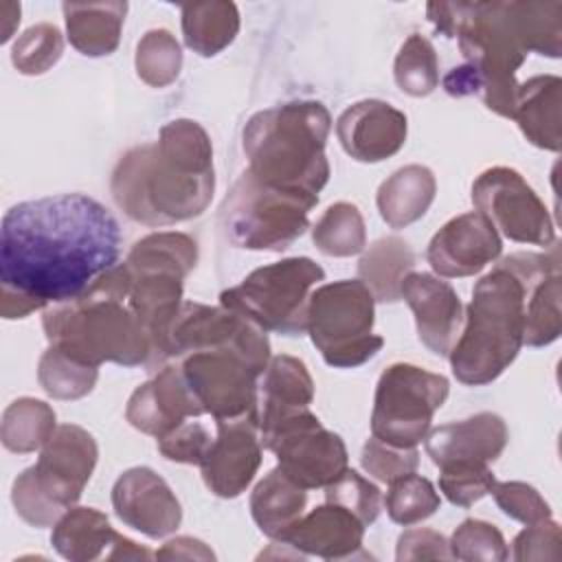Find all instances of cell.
Listing matches in <instances>:
<instances>
[{
    "label": "cell",
    "mask_w": 562,
    "mask_h": 562,
    "mask_svg": "<svg viewBox=\"0 0 562 562\" xmlns=\"http://www.w3.org/2000/svg\"><path fill=\"white\" fill-rule=\"evenodd\" d=\"M426 15L443 37H457L463 64L443 77L450 97L479 94L487 110L509 119L516 72L529 53L551 59L562 50L560 0L428 2Z\"/></svg>",
    "instance_id": "2"
},
{
    "label": "cell",
    "mask_w": 562,
    "mask_h": 562,
    "mask_svg": "<svg viewBox=\"0 0 562 562\" xmlns=\"http://www.w3.org/2000/svg\"><path fill=\"white\" fill-rule=\"evenodd\" d=\"M393 77L397 88L408 97H428L439 86V59L430 40L413 33L395 55Z\"/></svg>",
    "instance_id": "38"
},
{
    "label": "cell",
    "mask_w": 562,
    "mask_h": 562,
    "mask_svg": "<svg viewBox=\"0 0 562 562\" xmlns=\"http://www.w3.org/2000/svg\"><path fill=\"white\" fill-rule=\"evenodd\" d=\"M217 437L211 441L202 463V481L220 498H237L252 483L263 443L259 435V415L239 419H217Z\"/></svg>",
    "instance_id": "15"
},
{
    "label": "cell",
    "mask_w": 562,
    "mask_h": 562,
    "mask_svg": "<svg viewBox=\"0 0 562 562\" xmlns=\"http://www.w3.org/2000/svg\"><path fill=\"white\" fill-rule=\"evenodd\" d=\"M154 555L160 560H215L211 547L191 536H176L167 540Z\"/></svg>",
    "instance_id": "51"
},
{
    "label": "cell",
    "mask_w": 562,
    "mask_h": 562,
    "mask_svg": "<svg viewBox=\"0 0 562 562\" xmlns=\"http://www.w3.org/2000/svg\"><path fill=\"white\" fill-rule=\"evenodd\" d=\"M395 558L400 562H408V560H450L452 555L443 533L430 527H415L400 533Z\"/></svg>",
    "instance_id": "50"
},
{
    "label": "cell",
    "mask_w": 562,
    "mask_h": 562,
    "mask_svg": "<svg viewBox=\"0 0 562 562\" xmlns=\"http://www.w3.org/2000/svg\"><path fill=\"white\" fill-rule=\"evenodd\" d=\"M474 209L498 235L533 246H553L555 226L549 209L512 167H490L472 182Z\"/></svg>",
    "instance_id": "13"
},
{
    "label": "cell",
    "mask_w": 562,
    "mask_h": 562,
    "mask_svg": "<svg viewBox=\"0 0 562 562\" xmlns=\"http://www.w3.org/2000/svg\"><path fill=\"white\" fill-rule=\"evenodd\" d=\"M123 235L94 198L59 193L13 204L0 226L2 318L81 296L119 263Z\"/></svg>",
    "instance_id": "1"
},
{
    "label": "cell",
    "mask_w": 562,
    "mask_h": 562,
    "mask_svg": "<svg viewBox=\"0 0 562 562\" xmlns=\"http://www.w3.org/2000/svg\"><path fill=\"white\" fill-rule=\"evenodd\" d=\"M375 299L360 279L323 283L310 294L307 334L334 369H356L378 356L384 338L373 334Z\"/></svg>",
    "instance_id": "7"
},
{
    "label": "cell",
    "mask_w": 562,
    "mask_h": 562,
    "mask_svg": "<svg viewBox=\"0 0 562 562\" xmlns=\"http://www.w3.org/2000/svg\"><path fill=\"white\" fill-rule=\"evenodd\" d=\"M329 132L331 114L321 101L301 99L255 112L241 132L248 173L318 202L331 173L325 154Z\"/></svg>",
    "instance_id": "5"
},
{
    "label": "cell",
    "mask_w": 562,
    "mask_h": 562,
    "mask_svg": "<svg viewBox=\"0 0 562 562\" xmlns=\"http://www.w3.org/2000/svg\"><path fill=\"white\" fill-rule=\"evenodd\" d=\"M11 503L15 507V514L31 527H53L64 509L59 505H55L37 485L33 468L22 470L11 487Z\"/></svg>",
    "instance_id": "46"
},
{
    "label": "cell",
    "mask_w": 562,
    "mask_h": 562,
    "mask_svg": "<svg viewBox=\"0 0 562 562\" xmlns=\"http://www.w3.org/2000/svg\"><path fill=\"white\" fill-rule=\"evenodd\" d=\"M316 204V200L272 189L246 169L222 200L220 226L237 248L281 252L305 235Z\"/></svg>",
    "instance_id": "8"
},
{
    "label": "cell",
    "mask_w": 562,
    "mask_h": 562,
    "mask_svg": "<svg viewBox=\"0 0 562 562\" xmlns=\"http://www.w3.org/2000/svg\"><path fill=\"white\" fill-rule=\"evenodd\" d=\"M435 195V173L424 165H404L380 184L375 204L386 226L406 228L426 215Z\"/></svg>",
    "instance_id": "28"
},
{
    "label": "cell",
    "mask_w": 562,
    "mask_h": 562,
    "mask_svg": "<svg viewBox=\"0 0 562 562\" xmlns=\"http://www.w3.org/2000/svg\"><path fill=\"white\" fill-rule=\"evenodd\" d=\"M70 46L86 57H105L119 48L127 2H64Z\"/></svg>",
    "instance_id": "27"
},
{
    "label": "cell",
    "mask_w": 562,
    "mask_h": 562,
    "mask_svg": "<svg viewBox=\"0 0 562 562\" xmlns=\"http://www.w3.org/2000/svg\"><path fill=\"white\" fill-rule=\"evenodd\" d=\"M200 415L204 411L189 389L180 364L160 367L154 378L134 389L125 406L130 426L156 439Z\"/></svg>",
    "instance_id": "19"
},
{
    "label": "cell",
    "mask_w": 562,
    "mask_h": 562,
    "mask_svg": "<svg viewBox=\"0 0 562 562\" xmlns=\"http://www.w3.org/2000/svg\"><path fill=\"white\" fill-rule=\"evenodd\" d=\"M448 393L450 382L441 373L411 362L389 364L375 384L371 435L397 448H417Z\"/></svg>",
    "instance_id": "10"
},
{
    "label": "cell",
    "mask_w": 562,
    "mask_h": 562,
    "mask_svg": "<svg viewBox=\"0 0 562 562\" xmlns=\"http://www.w3.org/2000/svg\"><path fill=\"white\" fill-rule=\"evenodd\" d=\"M198 263V241L178 231H158L138 239L127 257L125 266L132 274L167 272L187 279Z\"/></svg>",
    "instance_id": "33"
},
{
    "label": "cell",
    "mask_w": 562,
    "mask_h": 562,
    "mask_svg": "<svg viewBox=\"0 0 562 562\" xmlns=\"http://www.w3.org/2000/svg\"><path fill=\"white\" fill-rule=\"evenodd\" d=\"M413 248L402 237L389 235L362 250L358 279L369 288L378 303H395L402 299V281L413 272Z\"/></svg>",
    "instance_id": "31"
},
{
    "label": "cell",
    "mask_w": 562,
    "mask_h": 562,
    "mask_svg": "<svg viewBox=\"0 0 562 562\" xmlns=\"http://www.w3.org/2000/svg\"><path fill=\"white\" fill-rule=\"evenodd\" d=\"M382 503L393 522L402 527H411L415 522L430 518L439 509L441 498L435 485L426 476L411 472L389 483V490Z\"/></svg>",
    "instance_id": "40"
},
{
    "label": "cell",
    "mask_w": 562,
    "mask_h": 562,
    "mask_svg": "<svg viewBox=\"0 0 562 562\" xmlns=\"http://www.w3.org/2000/svg\"><path fill=\"white\" fill-rule=\"evenodd\" d=\"M400 294L415 316L422 345L437 356H448L463 325V305L454 288L437 274L413 270L402 281Z\"/></svg>",
    "instance_id": "21"
},
{
    "label": "cell",
    "mask_w": 562,
    "mask_h": 562,
    "mask_svg": "<svg viewBox=\"0 0 562 562\" xmlns=\"http://www.w3.org/2000/svg\"><path fill=\"white\" fill-rule=\"evenodd\" d=\"M509 441L507 424L501 415L483 411L459 422L430 428L426 435V452L437 468L452 463H483L496 461Z\"/></svg>",
    "instance_id": "22"
},
{
    "label": "cell",
    "mask_w": 562,
    "mask_h": 562,
    "mask_svg": "<svg viewBox=\"0 0 562 562\" xmlns=\"http://www.w3.org/2000/svg\"><path fill=\"white\" fill-rule=\"evenodd\" d=\"M180 371L202 411L217 419L259 415V373L233 351H193L182 356Z\"/></svg>",
    "instance_id": "14"
},
{
    "label": "cell",
    "mask_w": 562,
    "mask_h": 562,
    "mask_svg": "<svg viewBox=\"0 0 562 562\" xmlns=\"http://www.w3.org/2000/svg\"><path fill=\"white\" fill-rule=\"evenodd\" d=\"M314 380L303 360L281 353L270 358L259 386V422H270L292 411L310 408Z\"/></svg>",
    "instance_id": "30"
},
{
    "label": "cell",
    "mask_w": 562,
    "mask_h": 562,
    "mask_svg": "<svg viewBox=\"0 0 562 562\" xmlns=\"http://www.w3.org/2000/svg\"><path fill=\"white\" fill-rule=\"evenodd\" d=\"M180 15L184 44L200 57H215L239 33V9L235 2L184 4Z\"/></svg>",
    "instance_id": "32"
},
{
    "label": "cell",
    "mask_w": 562,
    "mask_h": 562,
    "mask_svg": "<svg viewBox=\"0 0 562 562\" xmlns=\"http://www.w3.org/2000/svg\"><path fill=\"white\" fill-rule=\"evenodd\" d=\"M37 380L46 395L55 400H81L92 393L99 380V367L79 362L48 345L37 362Z\"/></svg>",
    "instance_id": "37"
},
{
    "label": "cell",
    "mask_w": 562,
    "mask_h": 562,
    "mask_svg": "<svg viewBox=\"0 0 562 562\" xmlns=\"http://www.w3.org/2000/svg\"><path fill=\"white\" fill-rule=\"evenodd\" d=\"M97 459L99 446L94 437L77 424H61L44 443L37 463L31 468L42 492L66 512L81 498Z\"/></svg>",
    "instance_id": "16"
},
{
    "label": "cell",
    "mask_w": 562,
    "mask_h": 562,
    "mask_svg": "<svg viewBox=\"0 0 562 562\" xmlns=\"http://www.w3.org/2000/svg\"><path fill=\"white\" fill-rule=\"evenodd\" d=\"M307 490L288 479L277 465L250 494V514L261 533L279 540L305 512Z\"/></svg>",
    "instance_id": "29"
},
{
    "label": "cell",
    "mask_w": 562,
    "mask_h": 562,
    "mask_svg": "<svg viewBox=\"0 0 562 562\" xmlns=\"http://www.w3.org/2000/svg\"><path fill=\"white\" fill-rule=\"evenodd\" d=\"M364 525L345 507L327 503L303 514L277 542L294 549L301 558L349 560L362 551Z\"/></svg>",
    "instance_id": "23"
},
{
    "label": "cell",
    "mask_w": 562,
    "mask_h": 562,
    "mask_svg": "<svg viewBox=\"0 0 562 562\" xmlns=\"http://www.w3.org/2000/svg\"><path fill=\"white\" fill-rule=\"evenodd\" d=\"M64 55V35L50 22L29 26L11 46V64L18 72L35 77L48 72Z\"/></svg>",
    "instance_id": "41"
},
{
    "label": "cell",
    "mask_w": 562,
    "mask_h": 562,
    "mask_svg": "<svg viewBox=\"0 0 562 562\" xmlns=\"http://www.w3.org/2000/svg\"><path fill=\"white\" fill-rule=\"evenodd\" d=\"M130 288L132 272L123 261L94 279L81 296L46 307L42 327L48 345L92 367H147L151 347L127 307Z\"/></svg>",
    "instance_id": "4"
},
{
    "label": "cell",
    "mask_w": 562,
    "mask_h": 562,
    "mask_svg": "<svg viewBox=\"0 0 562 562\" xmlns=\"http://www.w3.org/2000/svg\"><path fill=\"white\" fill-rule=\"evenodd\" d=\"M125 536L119 533L108 516L94 507L72 505L53 525L50 544L70 562H92L99 558L110 560L114 547Z\"/></svg>",
    "instance_id": "26"
},
{
    "label": "cell",
    "mask_w": 562,
    "mask_h": 562,
    "mask_svg": "<svg viewBox=\"0 0 562 562\" xmlns=\"http://www.w3.org/2000/svg\"><path fill=\"white\" fill-rule=\"evenodd\" d=\"M213 349L241 356L259 375L270 362V340L252 321L224 305L184 301L167 334V360Z\"/></svg>",
    "instance_id": "12"
},
{
    "label": "cell",
    "mask_w": 562,
    "mask_h": 562,
    "mask_svg": "<svg viewBox=\"0 0 562 562\" xmlns=\"http://www.w3.org/2000/svg\"><path fill=\"white\" fill-rule=\"evenodd\" d=\"M119 520L147 538H165L182 522V507L169 483L147 465L125 470L112 485Z\"/></svg>",
    "instance_id": "17"
},
{
    "label": "cell",
    "mask_w": 562,
    "mask_h": 562,
    "mask_svg": "<svg viewBox=\"0 0 562 562\" xmlns=\"http://www.w3.org/2000/svg\"><path fill=\"white\" fill-rule=\"evenodd\" d=\"M325 270L310 257H288L252 270L239 285L220 294V305L246 316L263 331L303 336L307 303Z\"/></svg>",
    "instance_id": "9"
},
{
    "label": "cell",
    "mask_w": 562,
    "mask_h": 562,
    "mask_svg": "<svg viewBox=\"0 0 562 562\" xmlns=\"http://www.w3.org/2000/svg\"><path fill=\"white\" fill-rule=\"evenodd\" d=\"M560 294H562V274L551 272L527 292L525 301V331L522 345L527 347H547L560 338L562 316H560Z\"/></svg>",
    "instance_id": "36"
},
{
    "label": "cell",
    "mask_w": 562,
    "mask_h": 562,
    "mask_svg": "<svg viewBox=\"0 0 562 562\" xmlns=\"http://www.w3.org/2000/svg\"><path fill=\"white\" fill-rule=\"evenodd\" d=\"M57 428V415L50 404L37 397L13 400L0 422V439L9 452L29 454L42 450Z\"/></svg>",
    "instance_id": "34"
},
{
    "label": "cell",
    "mask_w": 562,
    "mask_h": 562,
    "mask_svg": "<svg viewBox=\"0 0 562 562\" xmlns=\"http://www.w3.org/2000/svg\"><path fill=\"white\" fill-rule=\"evenodd\" d=\"M325 501L349 509L364 527L373 525L382 509L378 485L349 468L325 487Z\"/></svg>",
    "instance_id": "43"
},
{
    "label": "cell",
    "mask_w": 562,
    "mask_h": 562,
    "mask_svg": "<svg viewBox=\"0 0 562 562\" xmlns=\"http://www.w3.org/2000/svg\"><path fill=\"white\" fill-rule=\"evenodd\" d=\"M514 560H560L562 558V533L560 525L551 518L525 525V529L514 538Z\"/></svg>",
    "instance_id": "49"
},
{
    "label": "cell",
    "mask_w": 562,
    "mask_h": 562,
    "mask_svg": "<svg viewBox=\"0 0 562 562\" xmlns=\"http://www.w3.org/2000/svg\"><path fill=\"white\" fill-rule=\"evenodd\" d=\"M406 134V114L382 99L358 101L336 121V136L345 154L358 162H382L395 156L404 147Z\"/></svg>",
    "instance_id": "20"
},
{
    "label": "cell",
    "mask_w": 562,
    "mask_h": 562,
    "mask_svg": "<svg viewBox=\"0 0 562 562\" xmlns=\"http://www.w3.org/2000/svg\"><path fill=\"white\" fill-rule=\"evenodd\" d=\"M116 206L145 226H171L200 217L213 200V143L191 119L160 127L158 140L127 149L110 178Z\"/></svg>",
    "instance_id": "3"
},
{
    "label": "cell",
    "mask_w": 562,
    "mask_h": 562,
    "mask_svg": "<svg viewBox=\"0 0 562 562\" xmlns=\"http://www.w3.org/2000/svg\"><path fill=\"white\" fill-rule=\"evenodd\" d=\"M314 246L327 257H351L367 248V226L351 202H334L312 226Z\"/></svg>",
    "instance_id": "35"
},
{
    "label": "cell",
    "mask_w": 562,
    "mask_h": 562,
    "mask_svg": "<svg viewBox=\"0 0 562 562\" xmlns=\"http://www.w3.org/2000/svg\"><path fill=\"white\" fill-rule=\"evenodd\" d=\"M360 465L369 476L389 485L391 481L417 470L419 452H417V448L391 446L371 435L362 446Z\"/></svg>",
    "instance_id": "45"
},
{
    "label": "cell",
    "mask_w": 562,
    "mask_h": 562,
    "mask_svg": "<svg viewBox=\"0 0 562 562\" xmlns=\"http://www.w3.org/2000/svg\"><path fill=\"white\" fill-rule=\"evenodd\" d=\"M182 277L167 274V272H145L132 274V288L127 294V307L136 316L138 325L143 327L149 347L151 360L147 367H158L167 360V334L182 307Z\"/></svg>",
    "instance_id": "24"
},
{
    "label": "cell",
    "mask_w": 562,
    "mask_h": 562,
    "mask_svg": "<svg viewBox=\"0 0 562 562\" xmlns=\"http://www.w3.org/2000/svg\"><path fill=\"white\" fill-rule=\"evenodd\" d=\"M2 35H0V42H9L13 31L18 29L20 24V4L18 2H2Z\"/></svg>",
    "instance_id": "52"
},
{
    "label": "cell",
    "mask_w": 562,
    "mask_h": 562,
    "mask_svg": "<svg viewBox=\"0 0 562 562\" xmlns=\"http://www.w3.org/2000/svg\"><path fill=\"white\" fill-rule=\"evenodd\" d=\"M448 547L452 558L465 562H503L509 555L501 529L479 518H465L452 531Z\"/></svg>",
    "instance_id": "42"
},
{
    "label": "cell",
    "mask_w": 562,
    "mask_h": 562,
    "mask_svg": "<svg viewBox=\"0 0 562 562\" xmlns=\"http://www.w3.org/2000/svg\"><path fill=\"white\" fill-rule=\"evenodd\" d=\"M263 448H268L281 472L303 490L327 487L349 465L342 437L327 430L310 411H292L270 422H259Z\"/></svg>",
    "instance_id": "11"
},
{
    "label": "cell",
    "mask_w": 562,
    "mask_h": 562,
    "mask_svg": "<svg viewBox=\"0 0 562 562\" xmlns=\"http://www.w3.org/2000/svg\"><path fill=\"white\" fill-rule=\"evenodd\" d=\"M560 108L562 79L558 75H536L518 83L509 119L518 123L531 145L560 151Z\"/></svg>",
    "instance_id": "25"
},
{
    "label": "cell",
    "mask_w": 562,
    "mask_h": 562,
    "mask_svg": "<svg viewBox=\"0 0 562 562\" xmlns=\"http://www.w3.org/2000/svg\"><path fill=\"white\" fill-rule=\"evenodd\" d=\"M211 432L200 422H184L158 439V452L173 463L200 465L209 446Z\"/></svg>",
    "instance_id": "48"
},
{
    "label": "cell",
    "mask_w": 562,
    "mask_h": 562,
    "mask_svg": "<svg viewBox=\"0 0 562 562\" xmlns=\"http://www.w3.org/2000/svg\"><path fill=\"white\" fill-rule=\"evenodd\" d=\"M439 470V490L457 507H472L487 496L496 483L494 472L483 463H452Z\"/></svg>",
    "instance_id": "44"
},
{
    "label": "cell",
    "mask_w": 562,
    "mask_h": 562,
    "mask_svg": "<svg viewBox=\"0 0 562 562\" xmlns=\"http://www.w3.org/2000/svg\"><path fill=\"white\" fill-rule=\"evenodd\" d=\"M136 75L151 88H167L182 70V48L167 29L147 31L134 55Z\"/></svg>",
    "instance_id": "39"
},
{
    "label": "cell",
    "mask_w": 562,
    "mask_h": 562,
    "mask_svg": "<svg viewBox=\"0 0 562 562\" xmlns=\"http://www.w3.org/2000/svg\"><path fill=\"white\" fill-rule=\"evenodd\" d=\"M529 288L505 263L476 281L463 316V331L448 353L452 373L461 384H490L516 360L522 347Z\"/></svg>",
    "instance_id": "6"
},
{
    "label": "cell",
    "mask_w": 562,
    "mask_h": 562,
    "mask_svg": "<svg viewBox=\"0 0 562 562\" xmlns=\"http://www.w3.org/2000/svg\"><path fill=\"white\" fill-rule=\"evenodd\" d=\"M503 252L496 228L479 213L468 211L448 220L430 239L426 259L437 277L459 279L479 274Z\"/></svg>",
    "instance_id": "18"
},
{
    "label": "cell",
    "mask_w": 562,
    "mask_h": 562,
    "mask_svg": "<svg viewBox=\"0 0 562 562\" xmlns=\"http://www.w3.org/2000/svg\"><path fill=\"white\" fill-rule=\"evenodd\" d=\"M490 494L494 496L498 509L505 516L522 525H533L551 518L549 503L540 496V492L533 485L525 481H503V483L496 481Z\"/></svg>",
    "instance_id": "47"
}]
</instances>
